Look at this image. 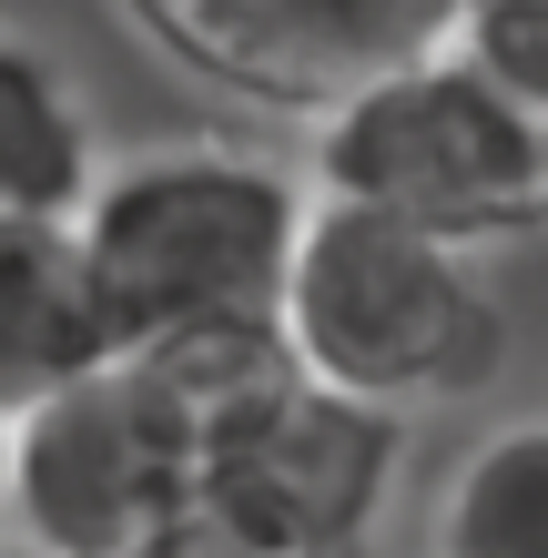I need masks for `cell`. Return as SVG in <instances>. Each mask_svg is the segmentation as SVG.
Segmentation results:
<instances>
[{
  "label": "cell",
  "instance_id": "1",
  "mask_svg": "<svg viewBox=\"0 0 548 558\" xmlns=\"http://www.w3.org/2000/svg\"><path fill=\"white\" fill-rule=\"evenodd\" d=\"M315 193L254 143H153L133 162H102L72 234L92 254L112 345H173L214 325H284Z\"/></svg>",
  "mask_w": 548,
  "mask_h": 558
},
{
  "label": "cell",
  "instance_id": "2",
  "mask_svg": "<svg viewBox=\"0 0 548 558\" xmlns=\"http://www.w3.org/2000/svg\"><path fill=\"white\" fill-rule=\"evenodd\" d=\"M284 345L376 407L427 416L467 407L508 366V305L477 244L427 234L356 193H315L284 275Z\"/></svg>",
  "mask_w": 548,
  "mask_h": 558
},
{
  "label": "cell",
  "instance_id": "3",
  "mask_svg": "<svg viewBox=\"0 0 548 558\" xmlns=\"http://www.w3.org/2000/svg\"><path fill=\"white\" fill-rule=\"evenodd\" d=\"M315 193L386 204L477 254L548 234V92L437 41L315 122Z\"/></svg>",
  "mask_w": 548,
  "mask_h": 558
},
{
  "label": "cell",
  "instance_id": "4",
  "mask_svg": "<svg viewBox=\"0 0 548 558\" xmlns=\"http://www.w3.org/2000/svg\"><path fill=\"white\" fill-rule=\"evenodd\" d=\"M193 498L204 416L143 355H102L92 376L11 416V538L31 558H122Z\"/></svg>",
  "mask_w": 548,
  "mask_h": 558
},
{
  "label": "cell",
  "instance_id": "5",
  "mask_svg": "<svg viewBox=\"0 0 548 558\" xmlns=\"http://www.w3.org/2000/svg\"><path fill=\"white\" fill-rule=\"evenodd\" d=\"M406 468V416L284 355L204 416V508L284 558H356Z\"/></svg>",
  "mask_w": 548,
  "mask_h": 558
},
{
  "label": "cell",
  "instance_id": "6",
  "mask_svg": "<svg viewBox=\"0 0 548 558\" xmlns=\"http://www.w3.org/2000/svg\"><path fill=\"white\" fill-rule=\"evenodd\" d=\"M153 61L265 122H326L376 72L458 41L467 0H112Z\"/></svg>",
  "mask_w": 548,
  "mask_h": 558
},
{
  "label": "cell",
  "instance_id": "7",
  "mask_svg": "<svg viewBox=\"0 0 548 558\" xmlns=\"http://www.w3.org/2000/svg\"><path fill=\"white\" fill-rule=\"evenodd\" d=\"M112 345L102 284L72 223H0V416L41 407L51 386L92 376Z\"/></svg>",
  "mask_w": 548,
  "mask_h": 558
},
{
  "label": "cell",
  "instance_id": "8",
  "mask_svg": "<svg viewBox=\"0 0 548 558\" xmlns=\"http://www.w3.org/2000/svg\"><path fill=\"white\" fill-rule=\"evenodd\" d=\"M102 183L92 102L31 31H0V223H72Z\"/></svg>",
  "mask_w": 548,
  "mask_h": 558
},
{
  "label": "cell",
  "instance_id": "9",
  "mask_svg": "<svg viewBox=\"0 0 548 558\" xmlns=\"http://www.w3.org/2000/svg\"><path fill=\"white\" fill-rule=\"evenodd\" d=\"M437 558H548V416L498 426L447 468Z\"/></svg>",
  "mask_w": 548,
  "mask_h": 558
},
{
  "label": "cell",
  "instance_id": "10",
  "mask_svg": "<svg viewBox=\"0 0 548 558\" xmlns=\"http://www.w3.org/2000/svg\"><path fill=\"white\" fill-rule=\"evenodd\" d=\"M458 41L477 61H498L508 82L548 92V0H467V11H458Z\"/></svg>",
  "mask_w": 548,
  "mask_h": 558
},
{
  "label": "cell",
  "instance_id": "11",
  "mask_svg": "<svg viewBox=\"0 0 548 558\" xmlns=\"http://www.w3.org/2000/svg\"><path fill=\"white\" fill-rule=\"evenodd\" d=\"M122 558H284V548H265V538H244L234 518H214L204 498H193L183 518H163L153 538H133Z\"/></svg>",
  "mask_w": 548,
  "mask_h": 558
},
{
  "label": "cell",
  "instance_id": "12",
  "mask_svg": "<svg viewBox=\"0 0 548 558\" xmlns=\"http://www.w3.org/2000/svg\"><path fill=\"white\" fill-rule=\"evenodd\" d=\"M0 538H11V416H0Z\"/></svg>",
  "mask_w": 548,
  "mask_h": 558
}]
</instances>
